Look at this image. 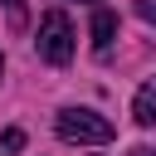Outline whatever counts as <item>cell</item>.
Here are the masks:
<instances>
[{
    "label": "cell",
    "instance_id": "cell-1",
    "mask_svg": "<svg viewBox=\"0 0 156 156\" xmlns=\"http://www.w3.org/2000/svg\"><path fill=\"white\" fill-rule=\"evenodd\" d=\"M54 127H58L63 141H78V146H102V141L117 136V127H112L102 112H93V107H63Z\"/></svg>",
    "mask_w": 156,
    "mask_h": 156
},
{
    "label": "cell",
    "instance_id": "cell-2",
    "mask_svg": "<svg viewBox=\"0 0 156 156\" xmlns=\"http://www.w3.org/2000/svg\"><path fill=\"white\" fill-rule=\"evenodd\" d=\"M39 58L54 63V68H63V63L73 58V24H68L63 10H49V15L39 20Z\"/></svg>",
    "mask_w": 156,
    "mask_h": 156
},
{
    "label": "cell",
    "instance_id": "cell-3",
    "mask_svg": "<svg viewBox=\"0 0 156 156\" xmlns=\"http://www.w3.org/2000/svg\"><path fill=\"white\" fill-rule=\"evenodd\" d=\"M132 117H136L141 127H156V78H146V83L136 88V98H132Z\"/></svg>",
    "mask_w": 156,
    "mask_h": 156
},
{
    "label": "cell",
    "instance_id": "cell-4",
    "mask_svg": "<svg viewBox=\"0 0 156 156\" xmlns=\"http://www.w3.org/2000/svg\"><path fill=\"white\" fill-rule=\"evenodd\" d=\"M112 39H117V15H112V10H93V49L107 54Z\"/></svg>",
    "mask_w": 156,
    "mask_h": 156
},
{
    "label": "cell",
    "instance_id": "cell-5",
    "mask_svg": "<svg viewBox=\"0 0 156 156\" xmlns=\"http://www.w3.org/2000/svg\"><path fill=\"white\" fill-rule=\"evenodd\" d=\"M20 146H24V132L10 127V132H5V151H20Z\"/></svg>",
    "mask_w": 156,
    "mask_h": 156
},
{
    "label": "cell",
    "instance_id": "cell-6",
    "mask_svg": "<svg viewBox=\"0 0 156 156\" xmlns=\"http://www.w3.org/2000/svg\"><path fill=\"white\" fill-rule=\"evenodd\" d=\"M136 15H141L146 24H156V0H136Z\"/></svg>",
    "mask_w": 156,
    "mask_h": 156
},
{
    "label": "cell",
    "instance_id": "cell-7",
    "mask_svg": "<svg viewBox=\"0 0 156 156\" xmlns=\"http://www.w3.org/2000/svg\"><path fill=\"white\" fill-rule=\"evenodd\" d=\"M132 156H156V146H132Z\"/></svg>",
    "mask_w": 156,
    "mask_h": 156
},
{
    "label": "cell",
    "instance_id": "cell-8",
    "mask_svg": "<svg viewBox=\"0 0 156 156\" xmlns=\"http://www.w3.org/2000/svg\"><path fill=\"white\" fill-rule=\"evenodd\" d=\"M5 5H10V10H15V20H20V0H5Z\"/></svg>",
    "mask_w": 156,
    "mask_h": 156
},
{
    "label": "cell",
    "instance_id": "cell-9",
    "mask_svg": "<svg viewBox=\"0 0 156 156\" xmlns=\"http://www.w3.org/2000/svg\"><path fill=\"white\" fill-rule=\"evenodd\" d=\"M0 68H5V58H0Z\"/></svg>",
    "mask_w": 156,
    "mask_h": 156
}]
</instances>
